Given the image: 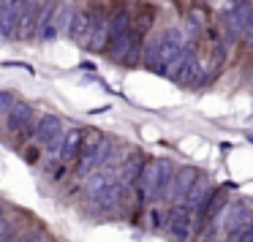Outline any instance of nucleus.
I'll return each instance as SVG.
<instances>
[{"instance_id":"obj_30","label":"nucleus","mask_w":253,"mask_h":242,"mask_svg":"<svg viewBox=\"0 0 253 242\" xmlns=\"http://www.w3.org/2000/svg\"><path fill=\"white\" fill-rule=\"evenodd\" d=\"M199 25H202V14H199V11H193L191 17H188V30H191V33H196V30H199Z\"/></svg>"},{"instance_id":"obj_4","label":"nucleus","mask_w":253,"mask_h":242,"mask_svg":"<svg viewBox=\"0 0 253 242\" xmlns=\"http://www.w3.org/2000/svg\"><path fill=\"white\" fill-rule=\"evenodd\" d=\"M166 229L171 231V237H174L177 242H188L193 234V229H196V218H193L182 204H174V207L169 209V215H166Z\"/></svg>"},{"instance_id":"obj_24","label":"nucleus","mask_w":253,"mask_h":242,"mask_svg":"<svg viewBox=\"0 0 253 242\" xmlns=\"http://www.w3.org/2000/svg\"><path fill=\"white\" fill-rule=\"evenodd\" d=\"M139 60H142V44H139V39H136V41H133V46H131V52L126 55V60H123V63H126V66H136Z\"/></svg>"},{"instance_id":"obj_19","label":"nucleus","mask_w":253,"mask_h":242,"mask_svg":"<svg viewBox=\"0 0 253 242\" xmlns=\"http://www.w3.org/2000/svg\"><path fill=\"white\" fill-rule=\"evenodd\" d=\"M136 191L142 196V202H155V161H147L139 171Z\"/></svg>"},{"instance_id":"obj_1","label":"nucleus","mask_w":253,"mask_h":242,"mask_svg":"<svg viewBox=\"0 0 253 242\" xmlns=\"http://www.w3.org/2000/svg\"><path fill=\"white\" fill-rule=\"evenodd\" d=\"M109 153H112V142L101 133H90L87 139H82V150L77 155V177L84 180L87 174H93L109 158Z\"/></svg>"},{"instance_id":"obj_11","label":"nucleus","mask_w":253,"mask_h":242,"mask_svg":"<svg viewBox=\"0 0 253 242\" xmlns=\"http://www.w3.org/2000/svg\"><path fill=\"white\" fill-rule=\"evenodd\" d=\"M57 133H63V122L57 115H44V117H39V122L33 125V139L39 144H44V147L57 136Z\"/></svg>"},{"instance_id":"obj_18","label":"nucleus","mask_w":253,"mask_h":242,"mask_svg":"<svg viewBox=\"0 0 253 242\" xmlns=\"http://www.w3.org/2000/svg\"><path fill=\"white\" fill-rule=\"evenodd\" d=\"M82 139H84L82 128H71V131L63 133V147H60V161H63V163L77 161L79 150H82Z\"/></svg>"},{"instance_id":"obj_17","label":"nucleus","mask_w":253,"mask_h":242,"mask_svg":"<svg viewBox=\"0 0 253 242\" xmlns=\"http://www.w3.org/2000/svg\"><path fill=\"white\" fill-rule=\"evenodd\" d=\"M142 166H144L142 155H128V158L120 163V171H117V182H120L126 191H128V188H133V185H136V180H139V171H142Z\"/></svg>"},{"instance_id":"obj_13","label":"nucleus","mask_w":253,"mask_h":242,"mask_svg":"<svg viewBox=\"0 0 253 242\" xmlns=\"http://www.w3.org/2000/svg\"><path fill=\"white\" fill-rule=\"evenodd\" d=\"M39 8H41V0H28L22 8V17H19V25H17V39H30L36 33V22H39Z\"/></svg>"},{"instance_id":"obj_25","label":"nucleus","mask_w":253,"mask_h":242,"mask_svg":"<svg viewBox=\"0 0 253 242\" xmlns=\"http://www.w3.org/2000/svg\"><path fill=\"white\" fill-rule=\"evenodd\" d=\"M11 106H14V95L8 90H0V115H8Z\"/></svg>"},{"instance_id":"obj_12","label":"nucleus","mask_w":253,"mask_h":242,"mask_svg":"<svg viewBox=\"0 0 253 242\" xmlns=\"http://www.w3.org/2000/svg\"><path fill=\"white\" fill-rule=\"evenodd\" d=\"M126 193H128V191L115 180L112 185H106L104 191L98 193V196H93V204H95V209H101V212H109V209L120 207L123 199H126Z\"/></svg>"},{"instance_id":"obj_15","label":"nucleus","mask_w":253,"mask_h":242,"mask_svg":"<svg viewBox=\"0 0 253 242\" xmlns=\"http://www.w3.org/2000/svg\"><path fill=\"white\" fill-rule=\"evenodd\" d=\"M139 36H136V30H128V33H123V36H115V39H109V44H106V55H109V60H115V63H123L126 60V55L131 52V46H133V41H136Z\"/></svg>"},{"instance_id":"obj_22","label":"nucleus","mask_w":253,"mask_h":242,"mask_svg":"<svg viewBox=\"0 0 253 242\" xmlns=\"http://www.w3.org/2000/svg\"><path fill=\"white\" fill-rule=\"evenodd\" d=\"M106 25H109V39L128 33V30H131V11H126V8H123V11H117Z\"/></svg>"},{"instance_id":"obj_14","label":"nucleus","mask_w":253,"mask_h":242,"mask_svg":"<svg viewBox=\"0 0 253 242\" xmlns=\"http://www.w3.org/2000/svg\"><path fill=\"white\" fill-rule=\"evenodd\" d=\"M52 17H55V0H41L39 22H36V36H39L41 41H52V39H57L55 28H52Z\"/></svg>"},{"instance_id":"obj_3","label":"nucleus","mask_w":253,"mask_h":242,"mask_svg":"<svg viewBox=\"0 0 253 242\" xmlns=\"http://www.w3.org/2000/svg\"><path fill=\"white\" fill-rule=\"evenodd\" d=\"M185 49V33L180 28H171L155 41V60H158V71L155 74H166L171 68V63L180 57V52Z\"/></svg>"},{"instance_id":"obj_23","label":"nucleus","mask_w":253,"mask_h":242,"mask_svg":"<svg viewBox=\"0 0 253 242\" xmlns=\"http://www.w3.org/2000/svg\"><path fill=\"white\" fill-rule=\"evenodd\" d=\"M87 22H90V14L74 11V22H71V30H68V36H71L74 41H82L84 33H87Z\"/></svg>"},{"instance_id":"obj_33","label":"nucleus","mask_w":253,"mask_h":242,"mask_svg":"<svg viewBox=\"0 0 253 242\" xmlns=\"http://www.w3.org/2000/svg\"><path fill=\"white\" fill-rule=\"evenodd\" d=\"M28 240H30L28 234H11V237H8L6 242H28Z\"/></svg>"},{"instance_id":"obj_9","label":"nucleus","mask_w":253,"mask_h":242,"mask_svg":"<svg viewBox=\"0 0 253 242\" xmlns=\"http://www.w3.org/2000/svg\"><path fill=\"white\" fill-rule=\"evenodd\" d=\"M109 44V25H106V17L101 11L90 14L87 22V49L90 52H101Z\"/></svg>"},{"instance_id":"obj_28","label":"nucleus","mask_w":253,"mask_h":242,"mask_svg":"<svg viewBox=\"0 0 253 242\" xmlns=\"http://www.w3.org/2000/svg\"><path fill=\"white\" fill-rule=\"evenodd\" d=\"M60 147H63V133H57V136L46 144V150H49V155H60Z\"/></svg>"},{"instance_id":"obj_26","label":"nucleus","mask_w":253,"mask_h":242,"mask_svg":"<svg viewBox=\"0 0 253 242\" xmlns=\"http://www.w3.org/2000/svg\"><path fill=\"white\" fill-rule=\"evenodd\" d=\"M242 39L253 46V8H251V17H248V22H245V30H242Z\"/></svg>"},{"instance_id":"obj_8","label":"nucleus","mask_w":253,"mask_h":242,"mask_svg":"<svg viewBox=\"0 0 253 242\" xmlns=\"http://www.w3.org/2000/svg\"><path fill=\"white\" fill-rule=\"evenodd\" d=\"M6 125H8L11 133H19V136L33 133V109H30V104H25V101H14V106L8 109V115H6Z\"/></svg>"},{"instance_id":"obj_6","label":"nucleus","mask_w":253,"mask_h":242,"mask_svg":"<svg viewBox=\"0 0 253 242\" xmlns=\"http://www.w3.org/2000/svg\"><path fill=\"white\" fill-rule=\"evenodd\" d=\"M212 191H215L212 182H210L207 177L199 174L196 180H193V185H191V191H188V196L182 199V207H185L191 215H196V218H199V212L204 209V204H207L210 196H212Z\"/></svg>"},{"instance_id":"obj_10","label":"nucleus","mask_w":253,"mask_h":242,"mask_svg":"<svg viewBox=\"0 0 253 242\" xmlns=\"http://www.w3.org/2000/svg\"><path fill=\"white\" fill-rule=\"evenodd\" d=\"M28 0H6L0 3V36L11 39L17 33V25H19V17H22V8Z\"/></svg>"},{"instance_id":"obj_20","label":"nucleus","mask_w":253,"mask_h":242,"mask_svg":"<svg viewBox=\"0 0 253 242\" xmlns=\"http://www.w3.org/2000/svg\"><path fill=\"white\" fill-rule=\"evenodd\" d=\"M223 207H226V191H212V196L207 199L204 209L199 212L196 223H212V220L223 212Z\"/></svg>"},{"instance_id":"obj_7","label":"nucleus","mask_w":253,"mask_h":242,"mask_svg":"<svg viewBox=\"0 0 253 242\" xmlns=\"http://www.w3.org/2000/svg\"><path fill=\"white\" fill-rule=\"evenodd\" d=\"M199 177V171L193 169V166H182V169H174V177H171V185L169 191H166V202L171 204H182V199L188 196V191H191L193 180Z\"/></svg>"},{"instance_id":"obj_35","label":"nucleus","mask_w":253,"mask_h":242,"mask_svg":"<svg viewBox=\"0 0 253 242\" xmlns=\"http://www.w3.org/2000/svg\"><path fill=\"white\" fill-rule=\"evenodd\" d=\"M28 242H33V240H28Z\"/></svg>"},{"instance_id":"obj_16","label":"nucleus","mask_w":253,"mask_h":242,"mask_svg":"<svg viewBox=\"0 0 253 242\" xmlns=\"http://www.w3.org/2000/svg\"><path fill=\"white\" fill-rule=\"evenodd\" d=\"M171 177H174V163L169 158H158L155 161V202L166 199V191L171 185Z\"/></svg>"},{"instance_id":"obj_31","label":"nucleus","mask_w":253,"mask_h":242,"mask_svg":"<svg viewBox=\"0 0 253 242\" xmlns=\"http://www.w3.org/2000/svg\"><path fill=\"white\" fill-rule=\"evenodd\" d=\"M8 237H11V223L3 218V220H0V242H6Z\"/></svg>"},{"instance_id":"obj_5","label":"nucleus","mask_w":253,"mask_h":242,"mask_svg":"<svg viewBox=\"0 0 253 242\" xmlns=\"http://www.w3.org/2000/svg\"><path fill=\"white\" fill-rule=\"evenodd\" d=\"M169 74H171V79H174L177 84H191V82H196L199 60H196V52H193V46H185V49L180 52V57L171 63Z\"/></svg>"},{"instance_id":"obj_32","label":"nucleus","mask_w":253,"mask_h":242,"mask_svg":"<svg viewBox=\"0 0 253 242\" xmlns=\"http://www.w3.org/2000/svg\"><path fill=\"white\" fill-rule=\"evenodd\" d=\"M153 223H155V229H161V226H166V215L161 212V209H153Z\"/></svg>"},{"instance_id":"obj_2","label":"nucleus","mask_w":253,"mask_h":242,"mask_svg":"<svg viewBox=\"0 0 253 242\" xmlns=\"http://www.w3.org/2000/svg\"><path fill=\"white\" fill-rule=\"evenodd\" d=\"M251 220H253V202H245V199H242V202L229 204V209L220 212L212 223H215L218 231L229 234V242H231L242 229H245V226H251Z\"/></svg>"},{"instance_id":"obj_34","label":"nucleus","mask_w":253,"mask_h":242,"mask_svg":"<svg viewBox=\"0 0 253 242\" xmlns=\"http://www.w3.org/2000/svg\"><path fill=\"white\" fill-rule=\"evenodd\" d=\"M6 218V209H3V204H0V220Z\"/></svg>"},{"instance_id":"obj_21","label":"nucleus","mask_w":253,"mask_h":242,"mask_svg":"<svg viewBox=\"0 0 253 242\" xmlns=\"http://www.w3.org/2000/svg\"><path fill=\"white\" fill-rule=\"evenodd\" d=\"M74 22V6L71 3H55V17H52V28H55L57 36H68Z\"/></svg>"},{"instance_id":"obj_29","label":"nucleus","mask_w":253,"mask_h":242,"mask_svg":"<svg viewBox=\"0 0 253 242\" xmlns=\"http://www.w3.org/2000/svg\"><path fill=\"white\" fill-rule=\"evenodd\" d=\"M3 68H22V71L33 74V66H28V63H19V60H3Z\"/></svg>"},{"instance_id":"obj_27","label":"nucleus","mask_w":253,"mask_h":242,"mask_svg":"<svg viewBox=\"0 0 253 242\" xmlns=\"http://www.w3.org/2000/svg\"><path fill=\"white\" fill-rule=\"evenodd\" d=\"M231 242H253V223H251V226H245V229H242Z\"/></svg>"}]
</instances>
